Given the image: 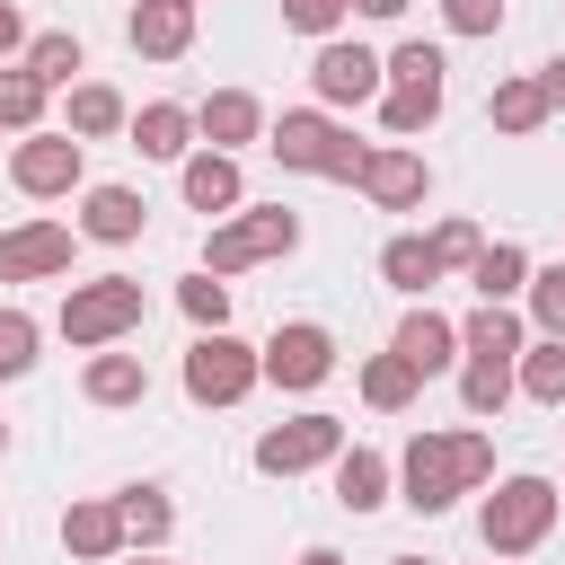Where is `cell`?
<instances>
[{
  "label": "cell",
  "instance_id": "obj_1",
  "mask_svg": "<svg viewBox=\"0 0 565 565\" xmlns=\"http://www.w3.org/2000/svg\"><path fill=\"white\" fill-rule=\"evenodd\" d=\"M397 477H406L415 512H450L459 494H477L494 477V433H415L406 459H397Z\"/></svg>",
  "mask_w": 565,
  "mask_h": 565
},
{
  "label": "cell",
  "instance_id": "obj_2",
  "mask_svg": "<svg viewBox=\"0 0 565 565\" xmlns=\"http://www.w3.org/2000/svg\"><path fill=\"white\" fill-rule=\"evenodd\" d=\"M265 150H274L282 168H300V177H335V185H362V159H371V141H353V124H335L327 106L282 115V124L265 132Z\"/></svg>",
  "mask_w": 565,
  "mask_h": 565
},
{
  "label": "cell",
  "instance_id": "obj_3",
  "mask_svg": "<svg viewBox=\"0 0 565 565\" xmlns=\"http://www.w3.org/2000/svg\"><path fill=\"white\" fill-rule=\"evenodd\" d=\"M141 318H150V300H141L132 274H97V282H71V291H62V344H79V353L124 344Z\"/></svg>",
  "mask_w": 565,
  "mask_h": 565
},
{
  "label": "cell",
  "instance_id": "obj_4",
  "mask_svg": "<svg viewBox=\"0 0 565 565\" xmlns=\"http://www.w3.org/2000/svg\"><path fill=\"white\" fill-rule=\"evenodd\" d=\"M547 530H556V486H547V477H503V486L477 503L486 556H530Z\"/></svg>",
  "mask_w": 565,
  "mask_h": 565
},
{
  "label": "cell",
  "instance_id": "obj_5",
  "mask_svg": "<svg viewBox=\"0 0 565 565\" xmlns=\"http://www.w3.org/2000/svg\"><path fill=\"white\" fill-rule=\"evenodd\" d=\"M300 247V212L291 203H265V212H230L212 238H203V274H247V265H274V256H291Z\"/></svg>",
  "mask_w": 565,
  "mask_h": 565
},
{
  "label": "cell",
  "instance_id": "obj_6",
  "mask_svg": "<svg viewBox=\"0 0 565 565\" xmlns=\"http://www.w3.org/2000/svg\"><path fill=\"white\" fill-rule=\"evenodd\" d=\"M256 380H265V353H256V344H238L230 327L185 344V397H194V406H238Z\"/></svg>",
  "mask_w": 565,
  "mask_h": 565
},
{
  "label": "cell",
  "instance_id": "obj_7",
  "mask_svg": "<svg viewBox=\"0 0 565 565\" xmlns=\"http://www.w3.org/2000/svg\"><path fill=\"white\" fill-rule=\"evenodd\" d=\"M309 88H318V106L327 115H344V106H380L388 97V62L371 53V44H318V62H309Z\"/></svg>",
  "mask_w": 565,
  "mask_h": 565
},
{
  "label": "cell",
  "instance_id": "obj_8",
  "mask_svg": "<svg viewBox=\"0 0 565 565\" xmlns=\"http://www.w3.org/2000/svg\"><path fill=\"white\" fill-rule=\"evenodd\" d=\"M344 459V424L335 415H291L274 433H256V468L265 477H309V468H335Z\"/></svg>",
  "mask_w": 565,
  "mask_h": 565
},
{
  "label": "cell",
  "instance_id": "obj_9",
  "mask_svg": "<svg viewBox=\"0 0 565 565\" xmlns=\"http://www.w3.org/2000/svg\"><path fill=\"white\" fill-rule=\"evenodd\" d=\"M9 177H18V194L53 203V194L88 185V141H79V132H26L18 159H9Z\"/></svg>",
  "mask_w": 565,
  "mask_h": 565
},
{
  "label": "cell",
  "instance_id": "obj_10",
  "mask_svg": "<svg viewBox=\"0 0 565 565\" xmlns=\"http://www.w3.org/2000/svg\"><path fill=\"white\" fill-rule=\"evenodd\" d=\"M327 371H335V335H327L318 318H291V327L265 335V380H274V388H318Z\"/></svg>",
  "mask_w": 565,
  "mask_h": 565
},
{
  "label": "cell",
  "instance_id": "obj_11",
  "mask_svg": "<svg viewBox=\"0 0 565 565\" xmlns=\"http://www.w3.org/2000/svg\"><path fill=\"white\" fill-rule=\"evenodd\" d=\"M71 247H79V230H62V221H18V230H0V282L71 274Z\"/></svg>",
  "mask_w": 565,
  "mask_h": 565
},
{
  "label": "cell",
  "instance_id": "obj_12",
  "mask_svg": "<svg viewBox=\"0 0 565 565\" xmlns=\"http://www.w3.org/2000/svg\"><path fill=\"white\" fill-rule=\"evenodd\" d=\"M362 194H371L380 212H415V203L433 194V168H424V150H406V141H380V150L362 159Z\"/></svg>",
  "mask_w": 565,
  "mask_h": 565
},
{
  "label": "cell",
  "instance_id": "obj_13",
  "mask_svg": "<svg viewBox=\"0 0 565 565\" xmlns=\"http://www.w3.org/2000/svg\"><path fill=\"white\" fill-rule=\"evenodd\" d=\"M150 230V203L132 194V185H88L79 194V238H97V247H132Z\"/></svg>",
  "mask_w": 565,
  "mask_h": 565
},
{
  "label": "cell",
  "instance_id": "obj_14",
  "mask_svg": "<svg viewBox=\"0 0 565 565\" xmlns=\"http://www.w3.org/2000/svg\"><path fill=\"white\" fill-rule=\"evenodd\" d=\"M388 353H406V362H415V371L433 380V371H450V362H459V318H441L433 300H415V309L397 318V335H388Z\"/></svg>",
  "mask_w": 565,
  "mask_h": 565
},
{
  "label": "cell",
  "instance_id": "obj_15",
  "mask_svg": "<svg viewBox=\"0 0 565 565\" xmlns=\"http://www.w3.org/2000/svg\"><path fill=\"white\" fill-rule=\"evenodd\" d=\"M194 132H203V150H230V159H238V141H265V106H256L247 88H212V97L194 106Z\"/></svg>",
  "mask_w": 565,
  "mask_h": 565
},
{
  "label": "cell",
  "instance_id": "obj_16",
  "mask_svg": "<svg viewBox=\"0 0 565 565\" xmlns=\"http://www.w3.org/2000/svg\"><path fill=\"white\" fill-rule=\"evenodd\" d=\"M124 35H132L141 62H177V53L194 44V9H185V0H132Z\"/></svg>",
  "mask_w": 565,
  "mask_h": 565
},
{
  "label": "cell",
  "instance_id": "obj_17",
  "mask_svg": "<svg viewBox=\"0 0 565 565\" xmlns=\"http://www.w3.org/2000/svg\"><path fill=\"white\" fill-rule=\"evenodd\" d=\"M459 353H468V362H521V353H530V327H521L503 300H477V309L459 318Z\"/></svg>",
  "mask_w": 565,
  "mask_h": 565
},
{
  "label": "cell",
  "instance_id": "obj_18",
  "mask_svg": "<svg viewBox=\"0 0 565 565\" xmlns=\"http://www.w3.org/2000/svg\"><path fill=\"white\" fill-rule=\"evenodd\" d=\"M194 141H203V132H194V106H168V97H159V106L132 115V150H141V159H177V168H185Z\"/></svg>",
  "mask_w": 565,
  "mask_h": 565
},
{
  "label": "cell",
  "instance_id": "obj_19",
  "mask_svg": "<svg viewBox=\"0 0 565 565\" xmlns=\"http://www.w3.org/2000/svg\"><path fill=\"white\" fill-rule=\"evenodd\" d=\"M177 185H185L194 212H238V194H247V177H238L230 150H194V159L177 168Z\"/></svg>",
  "mask_w": 565,
  "mask_h": 565
},
{
  "label": "cell",
  "instance_id": "obj_20",
  "mask_svg": "<svg viewBox=\"0 0 565 565\" xmlns=\"http://www.w3.org/2000/svg\"><path fill=\"white\" fill-rule=\"evenodd\" d=\"M62 547H71L79 565H115V556H124V512H115V503H71V512H62Z\"/></svg>",
  "mask_w": 565,
  "mask_h": 565
},
{
  "label": "cell",
  "instance_id": "obj_21",
  "mask_svg": "<svg viewBox=\"0 0 565 565\" xmlns=\"http://www.w3.org/2000/svg\"><path fill=\"white\" fill-rule=\"evenodd\" d=\"M441 274H450V265H441V247H433V238H415V230L380 247V282H388V291H406V300H424Z\"/></svg>",
  "mask_w": 565,
  "mask_h": 565
},
{
  "label": "cell",
  "instance_id": "obj_22",
  "mask_svg": "<svg viewBox=\"0 0 565 565\" xmlns=\"http://www.w3.org/2000/svg\"><path fill=\"white\" fill-rule=\"evenodd\" d=\"M79 388H88V406H141L150 397V362L141 353H88Z\"/></svg>",
  "mask_w": 565,
  "mask_h": 565
},
{
  "label": "cell",
  "instance_id": "obj_23",
  "mask_svg": "<svg viewBox=\"0 0 565 565\" xmlns=\"http://www.w3.org/2000/svg\"><path fill=\"white\" fill-rule=\"evenodd\" d=\"M547 115H556V106H547L539 71H530V79H494V97H486V124H494V132H512V141H530Z\"/></svg>",
  "mask_w": 565,
  "mask_h": 565
},
{
  "label": "cell",
  "instance_id": "obj_24",
  "mask_svg": "<svg viewBox=\"0 0 565 565\" xmlns=\"http://www.w3.org/2000/svg\"><path fill=\"white\" fill-rule=\"evenodd\" d=\"M62 132H79V141H106V132H132V106L106 88V79H79L71 88V106H62Z\"/></svg>",
  "mask_w": 565,
  "mask_h": 565
},
{
  "label": "cell",
  "instance_id": "obj_25",
  "mask_svg": "<svg viewBox=\"0 0 565 565\" xmlns=\"http://www.w3.org/2000/svg\"><path fill=\"white\" fill-rule=\"evenodd\" d=\"M115 512H124V547H141V556H159V547H168V530H177V503H168L159 486H124V494H115Z\"/></svg>",
  "mask_w": 565,
  "mask_h": 565
},
{
  "label": "cell",
  "instance_id": "obj_26",
  "mask_svg": "<svg viewBox=\"0 0 565 565\" xmlns=\"http://www.w3.org/2000/svg\"><path fill=\"white\" fill-rule=\"evenodd\" d=\"M335 503H344V512H380V503H388V459L353 441V450L335 459Z\"/></svg>",
  "mask_w": 565,
  "mask_h": 565
},
{
  "label": "cell",
  "instance_id": "obj_27",
  "mask_svg": "<svg viewBox=\"0 0 565 565\" xmlns=\"http://www.w3.org/2000/svg\"><path fill=\"white\" fill-rule=\"evenodd\" d=\"M26 71H35L44 88H79L88 53H79V35H71V26H44V35H26Z\"/></svg>",
  "mask_w": 565,
  "mask_h": 565
},
{
  "label": "cell",
  "instance_id": "obj_28",
  "mask_svg": "<svg viewBox=\"0 0 565 565\" xmlns=\"http://www.w3.org/2000/svg\"><path fill=\"white\" fill-rule=\"evenodd\" d=\"M468 282H477V300H503L512 309V291H530V256L512 238H486V256L468 265Z\"/></svg>",
  "mask_w": 565,
  "mask_h": 565
},
{
  "label": "cell",
  "instance_id": "obj_29",
  "mask_svg": "<svg viewBox=\"0 0 565 565\" xmlns=\"http://www.w3.org/2000/svg\"><path fill=\"white\" fill-rule=\"evenodd\" d=\"M415 388H424V371H415L406 353H371V362H362V397H371L380 415H406Z\"/></svg>",
  "mask_w": 565,
  "mask_h": 565
},
{
  "label": "cell",
  "instance_id": "obj_30",
  "mask_svg": "<svg viewBox=\"0 0 565 565\" xmlns=\"http://www.w3.org/2000/svg\"><path fill=\"white\" fill-rule=\"evenodd\" d=\"M512 380H521V397H539V406H565V335H539V344L512 362Z\"/></svg>",
  "mask_w": 565,
  "mask_h": 565
},
{
  "label": "cell",
  "instance_id": "obj_31",
  "mask_svg": "<svg viewBox=\"0 0 565 565\" xmlns=\"http://www.w3.org/2000/svg\"><path fill=\"white\" fill-rule=\"evenodd\" d=\"M44 79L35 71H0V132H44Z\"/></svg>",
  "mask_w": 565,
  "mask_h": 565
},
{
  "label": "cell",
  "instance_id": "obj_32",
  "mask_svg": "<svg viewBox=\"0 0 565 565\" xmlns=\"http://www.w3.org/2000/svg\"><path fill=\"white\" fill-rule=\"evenodd\" d=\"M512 388H521L512 362H468V371H459V406H468V415H503Z\"/></svg>",
  "mask_w": 565,
  "mask_h": 565
},
{
  "label": "cell",
  "instance_id": "obj_33",
  "mask_svg": "<svg viewBox=\"0 0 565 565\" xmlns=\"http://www.w3.org/2000/svg\"><path fill=\"white\" fill-rule=\"evenodd\" d=\"M433 115H441V88H388V97H380V124H388L397 141L433 132Z\"/></svg>",
  "mask_w": 565,
  "mask_h": 565
},
{
  "label": "cell",
  "instance_id": "obj_34",
  "mask_svg": "<svg viewBox=\"0 0 565 565\" xmlns=\"http://www.w3.org/2000/svg\"><path fill=\"white\" fill-rule=\"evenodd\" d=\"M177 309H185L203 335H221V327H230V282H221V274H185V282H177Z\"/></svg>",
  "mask_w": 565,
  "mask_h": 565
},
{
  "label": "cell",
  "instance_id": "obj_35",
  "mask_svg": "<svg viewBox=\"0 0 565 565\" xmlns=\"http://www.w3.org/2000/svg\"><path fill=\"white\" fill-rule=\"evenodd\" d=\"M388 88H441V44L406 35V44L388 53Z\"/></svg>",
  "mask_w": 565,
  "mask_h": 565
},
{
  "label": "cell",
  "instance_id": "obj_36",
  "mask_svg": "<svg viewBox=\"0 0 565 565\" xmlns=\"http://www.w3.org/2000/svg\"><path fill=\"white\" fill-rule=\"evenodd\" d=\"M35 344H44V327H35L26 309H0V371H9V380L35 371Z\"/></svg>",
  "mask_w": 565,
  "mask_h": 565
},
{
  "label": "cell",
  "instance_id": "obj_37",
  "mask_svg": "<svg viewBox=\"0 0 565 565\" xmlns=\"http://www.w3.org/2000/svg\"><path fill=\"white\" fill-rule=\"evenodd\" d=\"M530 327L539 335H565V265H539L530 274Z\"/></svg>",
  "mask_w": 565,
  "mask_h": 565
},
{
  "label": "cell",
  "instance_id": "obj_38",
  "mask_svg": "<svg viewBox=\"0 0 565 565\" xmlns=\"http://www.w3.org/2000/svg\"><path fill=\"white\" fill-rule=\"evenodd\" d=\"M344 9H353V0H282V26H291V35H318V44H335Z\"/></svg>",
  "mask_w": 565,
  "mask_h": 565
},
{
  "label": "cell",
  "instance_id": "obj_39",
  "mask_svg": "<svg viewBox=\"0 0 565 565\" xmlns=\"http://www.w3.org/2000/svg\"><path fill=\"white\" fill-rule=\"evenodd\" d=\"M441 26L450 35H494L503 26V0H441Z\"/></svg>",
  "mask_w": 565,
  "mask_h": 565
},
{
  "label": "cell",
  "instance_id": "obj_40",
  "mask_svg": "<svg viewBox=\"0 0 565 565\" xmlns=\"http://www.w3.org/2000/svg\"><path fill=\"white\" fill-rule=\"evenodd\" d=\"M433 247H441V265H477V256H486V230H477V221H441Z\"/></svg>",
  "mask_w": 565,
  "mask_h": 565
},
{
  "label": "cell",
  "instance_id": "obj_41",
  "mask_svg": "<svg viewBox=\"0 0 565 565\" xmlns=\"http://www.w3.org/2000/svg\"><path fill=\"white\" fill-rule=\"evenodd\" d=\"M539 88H547V106L565 115V53H556V62H539Z\"/></svg>",
  "mask_w": 565,
  "mask_h": 565
},
{
  "label": "cell",
  "instance_id": "obj_42",
  "mask_svg": "<svg viewBox=\"0 0 565 565\" xmlns=\"http://www.w3.org/2000/svg\"><path fill=\"white\" fill-rule=\"evenodd\" d=\"M18 44H26V18H18V9L0 0V53H18Z\"/></svg>",
  "mask_w": 565,
  "mask_h": 565
},
{
  "label": "cell",
  "instance_id": "obj_43",
  "mask_svg": "<svg viewBox=\"0 0 565 565\" xmlns=\"http://www.w3.org/2000/svg\"><path fill=\"white\" fill-rule=\"evenodd\" d=\"M362 18H406V0H353Z\"/></svg>",
  "mask_w": 565,
  "mask_h": 565
},
{
  "label": "cell",
  "instance_id": "obj_44",
  "mask_svg": "<svg viewBox=\"0 0 565 565\" xmlns=\"http://www.w3.org/2000/svg\"><path fill=\"white\" fill-rule=\"evenodd\" d=\"M300 565H344V556L335 547H300Z\"/></svg>",
  "mask_w": 565,
  "mask_h": 565
},
{
  "label": "cell",
  "instance_id": "obj_45",
  "mask_svg": "<svg viewBox=\"0 0 565 565\" xmlns=\"http://www.w3.org/2000/svg\"><path fill=\"white\" fill-rule=\"evenodd\" d=\"M388 565H424V556H388Z\"/></svg>",
  "mask_w": 565,
  "mask_h": 565
},
{
  "label": "cell",
  "instance_id": "obj_46",
  "mask_svg": "<svg viewBox=\"0 0 565 565\" xmlns=\"http://www.w3.org/2000/svg\"><path fill=\"white\" fill-rule=\"evenodd\" d=\"M0 450H9V424H0Z\"/></svg>",
  "mask_w": 565,
  "mask_h": 565
},
{
  "label": "cell",
  "instance_id": "obj_47",
  "mask_svg": "<svg viewBox=\"0 0 565 565\" xmlns=\"http://www.w3.org/2000/svg\"><path fill=\"white\" fill-rule=\"evenodd\" d=\"M141 565H159V556H141Z\"/></svg>",
  "mask_w": 565,
  "mask_h": 565
},
{
  "label": "cell",
  "instance_id": "obj_48",
  "mask_svg": "<svg viewBox=\"0 0 565 565\" xmlns=\"http://www.w3.org/2000/svg\"><path fill=\"white\" fill-rule=\"evenodd\" d=\"M0 380H9V371H0Z\"/></svg>",
  "mask_w": 565,
  "mask_h": 565
},
{
  "label": "cell",
  "instance_id": "obj_49",
  "mask_svg": "<svg viewBox=\"0 0 565 565\" xmlns=\"http://www.w3.org/2000/svg\"><path fill=\"white\" fill-rule=\"evenodd\" d=\"M185 9H194V0H185Z\"/></svg>",
  "mask_w": 565,
  "mask_h": 565
},
{
  "label": "cell",
  "instance_id": "obj_50",
  "mask_svg": "<svg viewBox=\"0 0 565 565\" xmlns=\"http://www.w3.org/2000/svg\"><path fill=\"white\" fill-rule=\"evenodd\" d=\"M494 565H503V556H494Z\"/></svg>",
  "mask_w": 565,
  "mask_h": 565
}]
</instances>
